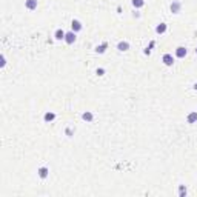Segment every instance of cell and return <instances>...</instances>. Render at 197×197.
<instances>
[{"mask_svg":"<svg viewBox=\"0 0 197 197\" xmlns=\"http://www.w3.org/2000/svg\"><path fill=\"white\" fill-rule=\"evenodd\" d=\"M76 34H77V32H74V31L66 32V34H65V42H66L68 45H72V43L77 40V36H76Z\"/></svg>","mask_w":197,"mask_h":197,"instance_id":"obj_1","label":"cell"},{"mask_svg":"<svg viewBox=\"0 0 197 197\" xmlns=\"http://www.w3.org/2000/svg\"><path fill=\"white\" fill-rule=\"evenodd\" d=\"M162 62H163L165 66H173V65H174V57H173V54H165V56L162 57Z\"/></svg>","mask_w":197,"mask_h":197,"instance_id":"obj_2","label":"cell"},{"mask_svg":"<svg viewBox=\"0 0 197 197\" xmlns=\"http://www.w3.org/2000/svg\"><path fill=\"white\" fill-rule=\"evenodd\" d=\"M186 48L185 46H177V48H176V57L177 59H185V56H186Z\"/></svg>","mask_w":197,"mask_h":197,"instance_id":"obj_3","label":"cell"},{"mask_svg":"<svg viewBox=\"0 0 197 197\" xmlns=\"http://www.w3.org/2000/svg\"><path fill=\"white\" fill-rule=\"evenodd\" d=\"M25 8L29 11L37 9V0H25Z\"/></svg>","mask_w":197,"mask_h":197,"instance_id":"obj_4","label":"cell"},{"mask_svg":"<svg viewBox=\"0 0 197 197\" xmlns=\"http://www.w3.org/2000/svg\"><path fill=\"white\" fill-rule=\"evenodd\" d=\"M37 173H39V177L40 179H46V177H48V174H49V169L46 168V166H40L37 169Z\"/></svg>","mask_w":197,"mask_h":197,"instance_id":"obj_5","label":"cell"},{"mask_svg":"<svg viewBox=\"0 0 197 197\" xmlns=\"http://www.w3.org/2000/svg\"><path fill=\"white\" fill-rule=\"evenodd\" d=\"M117 49L120 52H125V51L130 49V43H128L126 40H122V42H119V45H117Z\"/></svg>","mask_w":197,"mask_h":197,"instance_id":"obj_6","label":"cell"},{"mask_svg":"<svg viewBox=\"0 0 197 197\" xmlns=\"http://www.w3.org/2000/svg\"><path fill=\"white\" fill-rule=\"evenodd\" d=\"M82 28H83V26H82V23H80L79 20H72V22H71V29H72L74 32L82 31Z\"/></svg>","mask_w":197,"mask_h":197,"instance_id":"obj_7","label":"cell"},{"mask_svg":"<svg viewBox=\"0 0 197 197\" xmlns=\"http://www.w3.org/2000/svg\"><path fill=\"white\" fill-rule=\"evenodd\" d=\"M186 122H188L189 125L196 123V122H197V111H193V112H189V114L186 115Z\"/></svg>","mask_w":197,"mask_h":197,"instance_id":"obj_8","label":"cell"},{"mask_svg":"<svg viewBox=\"0 0 197 197\" xmlns=\"http://www.w3.org/2000/svg\"><path fill=\"white\" fill-rule=\"evenodd\" d=\"M180 8H182V3H180V2H173V3H171V11L174 12V14H179V12H180Z\"/></svg>","mask_w":197,"mask_h":197,"instance_id":"obj_9","label":"cell"},{"mask_svg":"<svg viewBox=\"0 0 197 197\" xmlns=\"http://www.w3.org/2000/svg\"><path fill=\"white\" fill-rule=\"evenodd\" d=\"M65 31L63 29H57L56 32H54V39L56 40H65Z\"/></svg>","mask_w":197,"mask_h":197,"instance_id":"obj_10","label":"cell"},{"mask_svg":"<svg viewBox=\"0 0 197 197\" xmlns=\"http://www.w3.org/2000/svg\"><path fill=\"white\" fill-rule=\"evenodd\" d=\"M82 119H83L85 122H92V119H94V114H92L91 111H85V112L82 114Z\"/></svg>","mask_w":197,"mask_h":197,"instance_id":"obj_11","label":"cell"},{"mask_svg":"<svg viewBox=\"0 0 197 197\" xmlns=\"http://www.w3.org/2000/svg\"><path fill=\"white\" fill-rule=\"evenodd\" d=\"M166 28H168L166 23H159L157 28H155V32H157V34H163V32H166Z\"/></svg>","mask_w":197,"mask_h":197,"instance_id":"obj_12","label":"cell"},{"mask_svg":"<svg viewBox=\"0 0 197 197\" xmlns=\"http://www.w3.org/2000/svg\"><path fill=\"white\" fill-rule=\"evenodd\" d=\"M54 119H56V114H54V112H46V114L43 115V120L46 122V123H49V122H52Z\"/></svg>","mask_w":197,"mask_h":197,"instance_id":"obj_13","label":"cell"},{"mask_svg":"<svg viewBox=\"0 0 197 197\" xmlns=\"http://www.w3.org/2000/svg\"><path fill=\"white\" fill-rule=\"evenodd\" d=\"M106 48H108V43L105 42V43H102L100 46H96V52H97V54H103Z\"/></svg>","mask_w":197,"mask_h":197,"instance_id":"obj_14","label":"cell"},{"mask_svg":"<svg viewBox=\"0 0 197 197\" xmlns=\"http://www.w3.org/2000/svg\"><path fill=\"white\" fill-rule=\"evenodd\" d=\"M143 5H145V0H133V6L134 8H143Z\"/></svg>","mask_w":197,"mask_h":197,"instance_id":"obj_15","label":"cell"},{"mask_svg":"<svg viewBox=\"0 0 197 197\" xmlns=\"http://www.w3.org/2000/svg\"><path fill=\"white\" fill-rule=\"evenodd\" d=\"M179 196H180V197H185V196H186V188H185V185H180V186H179Z\"/></svg>","mask_w":197,"mask_h":197,"instance_id":"obj_16","label":"cell"},{"mask_svg":"<svg viewBox=\"0 0 197 197\" xmlns=\"http://www.w3.org/2000/svg\"><path fill=\"white\" fill-rule=\"evenodd\" d=\"M6 65V59H5V56L2 54V56H0V68H3Z\"/></svg>","mask_w":197,"mask_h":197,"instance_id":"obj_17","label":"cell"},{"mask_svg":"<svg viewBox=\"0 0 197 197\" xmlns=\"http://www.w3.org/2000/svg\"><path fill=\"white\" fill-rule=\"evenodd\" d=\"M97 74H99V76H103V72H105V69H103V68H97V71H96Z\"/></svg>","mask_w":197,"mask_h":197,"instance_id":"obj_18","label":"cell"},{"mask_svg":"<svg viewBox=\"0 0 197 197\" xmlns=\"http://www.w3.org/2000/svg\"><path fill=\"white\" fill-rule=\"evenodd\" d=\"M193 88H194V90H196V91H197V82H196V83H194V86H193Z\"/></svg>","mask_w":197,"mask_h":197,"instance_id":"obj_19","label":"cell"},{"mask_svg":"<svg viewBox=\"0 0 197 197\" xmlns=\"http://www.w3.org/2000/svg\"><path fill=\"white\" fill-rule=\"evenodd\" d=\"M196 54H197V48H196Z\"/></svg>","mask_w":197,"mask_h":197,"instance_id":"obj_20","label":"cell"}]
</instances>
